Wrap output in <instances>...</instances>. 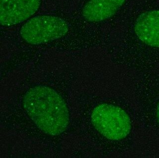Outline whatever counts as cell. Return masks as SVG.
<instances>
[{"label":"cell","mask_w":159,"mask_h":158,"mask_svg":"<svg viewBox=\"0 0 159 158\" xmlns=\"http://www.w3.org/2000/svg\"><path fill=\"white\" fill-rule=\"evenodd\" d=\"M126 0H89L84 7L82 15L90 22H99L113 16Z\"/></svg>","instance_id":"6"},{"label":"cell","mask_w":159,"mask_h":158,"mask_svg":"<svg viewBox=\"0 0 159 158\" xmlns=\"http://www.w3.org/2000/svg\"><path fill=\"white\" fill-rule=\"evenodd\" d=\"M135 31L144 43L159 48V11L153 10L141 14L136 21Z\"/></svg>","instance_id":"5"},{"label":"cell","mask_w":159,"mask_h":158,"mask_svg":"<svg viewBox=\"0 0 159 158\" xmlns=\"http://www.w3.org/2000/svg\"><path fill=\"white\" fill-rule=\"evenodd\" d=\"M156 116L157 119V121H158V124L159 125V101L158 102V105L157 106L156 109Z\"/></svg>","instance_id":"7"},{"label":"cell","mask_w":159,"mask_h":158,"mask_svg":"<svg viewBox=\"0 0 159 158\" xmlns=\"http://www.w3.org/2000/svg\"><path fill=\"white\" fill-rule=\"evenodd\" d=\"M69 31L64 20L53 15H40L27 20L21 27L22 39L31 45H39L61 38Z\"/></svg>","instance_id":"3"},{"label":"cell","mask_w":159,"mask_h":158,"mask_svg":"<svg viewBox=\"0 0 159 158\" xmlns=\"http://www.w3.org/2000/svg\"><path fill=\"white\" fill-rule=\"evenodd\" d=\"M41 0H0V22L13 26L26 20L38 11Z\"/></svg>","instance_id":"4"},{"label":"cell","mask_w":159,"mask_h":158,"mask_svg":"<svg viewBox=\"0 0 159 158\" xmlns=\"http://www.w3.org/2000/svg\"><path fill=\"white\" fill-rule=\"evenodd\" d=\"M91 120L95 129L111 141H124L132 131L129 114L117 105L106 103L97 105L92 111Z\"/></svg>","instance_id":"2"},{"label":"cell","mask_w":159,"mask_h":158,"mask_svg":"<svg viewBox=\"0 0 159 158\" xmlns=\"http://www.w3.org/2000/svg\"><path fill=\"white\" fill-rule=\"evenodd\" d=\"M22 105L26 115L41 131L58 135L68 127L70 113L63 98L46 85H37L25 92Z\"/></svg>","instance_id":"1"}]
</instances>
